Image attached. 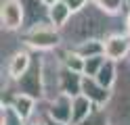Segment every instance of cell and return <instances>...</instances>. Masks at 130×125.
<instances>
[{"instance_id": "1", "label": "cell", "mask_w": 130, "mask_h": 125, "mask_svg": "<svg viewBox=\"0 0 130 125\" xmlns=\"http://www.w3.org/2000/svg\"><path fill=\"white\" fill-rule=\"evenodd\" d=\"M126 31V13L111 15L99 8L92 0L84 8L71 15V19L61 27L63 46L74 48L88 40H105L111 33Z\"/></svg>"}, {"instance_id": "2", "label": "cell", "mask_w": 130, "mask_h": 125, "mask_svg": "<svg viewBox=\"0 0 130 125\" xmlns=\"http://www.w3.org/2000/svg\"><path fill=\"white\" fill-rule=\"evenodd\" d=\"M109 125H130V58L118 63V79L105 104Z\"/></svg>"}, {"instance_id": "3", "label": "cell", "mask_w": 130, "mask_h": 125, "mask_svg": "<svg viewBox=\"0 0 130 125\" xmlns=\"http://www.w3.org/2000/svg\"><path fill=\"white\" fill-rule=\"evenodd\" d=\"M23 44L34 52H51L63 46V38H61V29L55 27L53 23H40L34 27H27L21 31Z\"/></svg>"}, {"instance_id": "4", "label": "cell", "mask_w": 130, "mask_h": 125, "mask_svg": "<svg viewBox=\"0 0 130 125\" xmlns=\"http://www.w3.org/2000/svg\"><path fill=\"white\" fill-rule=\"evenodd\" d=\"M2 88H13L17 92H23V94H29L38 100H44V81H42V56L34 54V61H31L29 69L21 75L17 81L11 83H2Z\"/></svg>"}, {"instance_id": "5", "label": "cell", "mask_w": 130, "mask_h": 125, "mask_svg": "<svg viewBox=\"0 0 130 125\" xmlns=\"http://www.w3.org/2000/svg\"><path fill=\"white\" fill-rule=\"evenodd\" d=\"M42 56V81H44V100H53L57 94H61V71L63 63L57 50L40 52Z\"/></svg>"}, {"instance_id": "6", "label": "cell", "mask_w": 130, "mask_h": 125, "mask_svg": "<svg viewBox=\"0 0 130 125\" xmlns=\"http://www.w3.org/2000/svg\"><path fill=\"white\" fill-rule=\"evenodd\" d=\"M31 61H34V50H29L27 46H23V48H19L15 54H11V56L4 61V71H2L4 79H2V83L17 81L21 75L29 69Z\"/></svg>"}, {"instance_id": "7", "label": "cell", "mask_w": 130, "mask_h": 125, "mask_svg": "<svg viewBox=\"0 0 130 125\" xmlns=\"http://www.w3.org/2000/svg\"><path fill=\"white\" fill-rule=\"evenodd\" d=\"M0 23L4 31H23L25 29V11L21 0H2L0 4Z\"/></svg>"}, {"instance_id": "8", "label": "cell", "mask_w": 130, "mask_h": 125, "mask_svg": "<svg viewBox=\"0 0 130 125\" xmlns=\"http://www.w3.org/2000/svg\"><path fill=\"white\" fill-rule=\"evenodd\" d=\"M71 113H74V96L71 94H57L53 100H46V115L48 119L61 121V123H71Z\"/></svg>"}, {"instance_id": "9", "label": "cell", "mask_w": 130, "mask_h": 125, "mask_svg": "<svg viewBox=\"0 0 130 125\" xmlns=\"http://www.w3.org/2000/svg\"><path fill=\"white\" fill-rule=\"evenodd\" d=\"M103 42H105V58L120 63V61H124V58L130 56V36L126 31L111 33Z\"/></svg>"}, {"instance_id": "10", "label": "cell", "mask_w": 130, "mask_h": 125, "mask_svg": "<svg viewBox=\"0 0 130 125\" xmlns=\"http://www.w3.org/2000/svg\"><path fill=\"white\" fill-rule=\"evenodd\" d=\"M80 94L88 96L96 106H105L111 98V90L105 88L103 83H99L96 77H92V75H82V92Z\"/></svg>"}, {"instance_id": "11", "label": "cell", "mask_w": 130, "mask_h": 125, "mask_svg": "<svg viewBox=\"0 0 130 125\" xmlns=\"http://www.w3.org/2000/svg\"><path fill=\"white\" fill-rule=\"evenodd\" d=\"M21 4L25 11V29L40 23H51L48 21V6L44 4V0H21Z\"/></svg>"}, {"instance_id": "12", "label": "cell", "mask_w": 130, "mask_h": 125, "mask_svg": "<svg viewBox=\"0 0 130 125\" xmlns=\"http://www.w3.org/2000/svg\"><path fill=\"white\" fill-rule=\"evenodd\" d=\"M94 106L96 104L88 96H84V94L74 96V113H71V123L69 125H78L80 121H84L86 117L94 111Z\"/></svg>"}, {"instance_id": "13", "label": "cell", "mask_w": 130, "mask_h": 125, "mask_svg": "<svg viewBox=\"0 0 130 125\" xmlns=\"http://www.w3.org/2000/svg\"><path fill=\"white\" fill-rule=\"evenodd\" d=\"M71 15H74V11L69 8V4L65 2V0H59V2L48 6V21H51L55 27H59V29L71 19Z\"/></svg>"}, {"instance_id": "14", "label": "cell", "mask_w": 130, "mask_h": 125, "mask_svg": "<svg viewBox=\"0 0 130 125\" xmlns=\"http://www.w3.org/2000/svg\"><path fill=\"white\" fill-rule=\"evenodd\" d=\"M61 92L78 96L82 92V73L69 71L67 67H63V71H61Z\"/></svg>"}, {"instance_id": "15", "label": "cell", "mask_w": 130, "mask_h": 125, "mask_svg": "<svg viewBox=\"0 0 130 125\" xmlns=\"http://www.w3.org/2000/svg\"><path fill=\"white\" fill-rule=\"evenodd\" d=\"M94 77H96V81H99V83H103L105 88H109V90H111V88H113V83H116V79H118V63H116V61H109V58H107Z\"/></svg>"}, {"instance_id": "16", "label": "cell", "mask_w": 130, "mask_h": 125, "mask_svg": "<svg viewBox=\"0 0 130 125\" xmlns=\"http://www.w3.org/2000/svg\"><path fill=\"white\" fill-rule=\"evenodd\" d=\"M74 50L78 54H82L84 58L96 56V54H105V42L103 40H88V42H82V44L74 46Z\"/></svg>"}, {"instance_id": "17", "label": "cell", "mask_w": 130, "mask_h": 125, "mask_svg": "<svg viewBox=\"0 0 130 125\" xmlns=\"http://www.w3.org/2000/svg\"><path fill=\"white\" fill-rule=\"evenodd\" d=\"M92 2L111 15H124L128 11V0H92Z\"/></svg>"}, {"instance_id": "18", "label": "cell", "mask_w": 130, "mask_h": 125, "mask_svg": "<svg viewBox=\"0 0 130 125\" xmlns=\"http://www.w3.org/2000/svg\"><path fill=\"white\" fill-rule=\"evenodd\" d=\"M27 121L15 111L13 106L2 104V113H0V125H25Z\"/></svg>"}, {"instance_id": "19", "label": "cell", "mask_w": 130, "mask_h": 125, "mask_svg": "<svg viewBox=\"0 0 130 125\" xmlns=\"http://www.w3.org/2000/svg\"><path fill=\"white\" fill-rule=\"evenodd\" d=\"M78 125H109V119H107V111H105V106H94V111L88 115L84 121H80Z\"/></svg>"}, {"instance_id": "20", "label": "cell", "mask_w": 130, "mask_h": 125, "mask_svg": "<svg viewBox=\"0 0 130 125\" xmlns=\"http://www.w3.org/2000/svg\"><path fill=\"white\" fill-rule=\"evenodd\" d=\"M107 61L105 58V54H96V56H88L86 58V63H84V75H94L99 73V69L103 67V63Z\"/></svg>"}, {"instance_id": "21", "label": "cell", "mask_w": 130, "mask_h": 125, "mask_svg": "<svg viewBox=\"0 0 130 125\" xmlns=\"http://www.w3.org/2000/svg\"><path fill=\"white\" fill-rule=\"evenodd\" d=\"M65 2H67L69 4V8H71V11H80V8H84L88 2H90V0H65Z\"/></svg>"}, {"instance_id": "22", "label": "cell", "mask_w": 130, "mask_h": 125, "mask_svg": "<svg viewBox=\"0 0 130 125\" xmlns=\"http://www.w3.org/2000/svg\"><path fill=\"white\" fill-rule=\"evenodd\" d=\"M126 33L130 36V6H128V11H126Z\"/></svg>"}, {"instance_id": "23", "label": "cell", "mask_w": 130, "mask_h": 125, "mask_svg": "<svg viewBox=\"0 0 130 125\" xmlns=\"http://www.w3.org/2000/svg\"><path fill=\"white\" fill-rule=\"evenodd\" d=\"M46 121H48V125H69V123H61V121H55V119H48V115H46Z\"/></svg>"}, {"instance_id": "24", "label": "cell", "mask_w": 130, "mask_h": 125, "mask_svg": "<svg viewBox=\"0 0 130 125\" xmlns=\"http://www.w3.org/2000/svg\"><path fill=\"white\" fill-rule=\"evenodd\" d=\"M55 2H59V0H44V4H46V6H51V4H55Z\"/></svg>"}, {"instance_id": "25", "label": "cell", "mask_w": 130, "mask_h": 125, "mask_svg": "<svg viewBox=\"0 0 130 125\" xmlns=\"http://www.w3.org/2000/svg\"><path fill=\"white\" fill-rule=\"evenodd\" d=\"M128 6H130V0H128Z\"/></svg>"}, {"instance_id": "26", "label": "cell", "mask_w": 130, "mask_h": 125, "mask_svg": "<svg viewBox=\"0 0 130 125\" xmlns=\"http://www.w3.org/2000/svg\"><path fill=\"white\" fill-rule=\"evenodd\" d=\"M128 58H130V56H128Z\"/></svg>"}]
</instances>
